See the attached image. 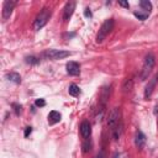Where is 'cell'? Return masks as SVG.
<instances>
[{
  "instance_id": "6da1fadb",
  "label": "cell",
  "mask_w": 158,
  "mask_h": 158,
  "mask_svg": "<svg viewBox=\"0 0 158 158\" xmlns=\"http://www.w3.org/2000/svg\"><path fill=\"white\" fill-rule=\"evenodd\" d=\"M156 64V58L152 53H148L144 58V62H143V65H142V70H141V80H146L148 78V75L152 73V69Z\"/></svg>"
},
{
  "instance_id": "7a4b0ae2",
  "label": "cell",
  "mask_w": 158,
  "mask_h": 158,
  "mask_svg": "<svg viewBox=\"0 0 158 158\" xmlns=\"http://www.w3.org/2000/svg\"><path fill=\"white\" fill-rule=\"evenodd\" d=\"M114 25H115L114 19H107L102 22V25H101V27H100V30L96 35V42L98 43H101L106 38V36L114 30Z\"/></svg>"
},
{
  "instance_id": "3957f363",
  "label": "cell",
  "mask_w": 158,
  "mask_h": 158,
  "mask_svg": "<svg viewBox=\"0 0 158 158\" xmlns=\"http://www.w3.org/2000/svg\"><path fill=\"white\" fill-rule=\"evenodd\" d=\"M49 17H51V10L47 9V7H43V9L40 11V14L36 16V19H35V22H33V30H35V31L41 30V28L48 22Z\"/></svg>"
},
{
  "instance_id": "277c9868",
  "label": "cell",
  "mask_w": 158,
  "mask_h": 158,
  "mask_svg": "<svg viewBox=\"0 0 158 158\" xmlns=\"http://www.w3.org/2000/svg\"><path fill=\"white\" fill-rule=\"evenodd\" d=\"M120 122H121V112H120V109H118V107H114V109L109 112V116H107V126L112 130V128H115Z\"/></svg>"
},
{
  "instance_id": "5b68a950",
  "label": "cell",
  "mask_w": 158,
  "mask_h": 158,
  "mask_svg": "<svg viewBox=\"0 0 158 158\" xmlns=\"http://www.w3.org/2000/svg\"><path fill=\"white\" fill-rule=\"evenodd\" d=\"M43 56L47 58V59H63L65 57H69L70 56V52L68 51H63V49H47Z\"/></svg>"
},
{
  "instance_id": "8992f818",
  "label": "cell",
  "mask_w": 158,
  "mask_h": 158,
  "mask_svg": "<svg viewBox=\"0 0 158 158\" xmlns=\"http://www.w3.org/2000/svg\"><path fill=\"white\" fill-rule=\"evenodd\" d=\"M15 5H16V2L12 1V0H6V1L4 2V5H2V12H1V15H2V20H4V21H6V20L11 16Z\"/></svg>"
},
{
  "instance_id": "52a82bcc",
  "label": "cell",
  "mask_w": 158,
  "mask_h": 158,
  "mask_svg": "<svg viewBox=\"0 0 158 158\" xmlns=\"http://www.w3.org/2000/svg\"><path fill=\"white\" fill-rule=\"evenodd\" d=\"M75 6H77L75 1H69V2L65 4V6L63 9V21L64 22L69 21V19L72 17V15H73V12L75 10Z\"/></svg>"
},
{
  "instance_id": "ba28073f",
  "label": "cell",
  "mask_w": 158,
  "mask_h": 158,
  "mask_svg": "<svg viewBox=\"0 0 158 158\" xmlns=\"http://www.w3.org/2000/svg\"><path fill=\"white\" fill-rule=\"evenodd\" d=\"M80 133L83 136L84 139H89L90 135H91V125L89 121H83L81 125H80Z\"/></svg>"
},
{
  "instance_id": "9c48e42d",
  "label": "cell",
  "mask_w": 158,
  "mask_h": 158,
  "mask_svg": "<svg viewBox=\"0 0 158 158\" xmlns=\"http://www.w3.org/2000/svg\"><path fill=\"white\" fill-rule=\"evenodd\" d=\"M67 73L69 75H79L80 73V65L77 62H68L67 63Z\"/></svg>"
},
{
  "instance_id": "30bf717a",
  "label": "cell",
  "mask_w": 158,
  "mask_h": 158,
  "mask_svg": "<svg viewBox=\"0 0 158 158\" xmlns=\"http://www.w3.org/2000/svg\"><path fill=\"white\" fill-rule=\"evenodd\" d=\"M156 84H157V78L154 77L146 85V89H144V99H149L151 98V95H152V93H153V90L156 88Z\"/></svg>"
},
{
  "instance_id": "8fae6325",
  "label": "cell",
  "mask_w": 158,
  "mask_h": 158,
  "mask_svg": "<svg viewBox=\"0 0 158 158\" xmlns=\"http://www.w3.org/2000/svg\"><path fill=\"white\" fill-rule=\"evenodd\" d=\"M135 144L137 148H143L144 144H146V135L142 132V131H137L136 132V136H135Z\"/></svg>"
},
{
  "instance_id": "7c38bea8",
  "label": "cell",
  "mask_w": 158,
  "mask_h": 158,
  "mask_svg": "<svg viewBox=\"0 0 158 158\" xmlns=\"http://www.w3.org/2000/svg\"><path fill=\"white\" fill-rule=\"evenodd\" d=\"M60 118H62L60 112H58V111H56V110H52V111L48 114V123H49V125H56V123H58V122L60 121Z\"/></svg>"
},
{
  "instance_id": "4fadbf2b",
  "label": "cell",
  "mask_w": 158,
  "mask_h": 158,
  "mask_svg": "<svg viewBox=\"0 0 158 158\" xmlns=\"http://www.w3.org/2000/svg\"><path fill=\"white\" fill-rule=\"evenodd\" d=\"M6 79L15 83V84H20L21 83V77L19 73H15V72H11V73H7L6 74Z\"/></svg>"
},
{
  "instance_id": "5bb4252c",
  "label": "cell",
  "mask_w": 158,
  "mask_h": 158,
  "mask_svg": "<svg viewBox=\"0 0 158 158\" xmlns=\"http://www.w3.org/2000/svg\"><path fill=\"white\" fill-rule=\"evenodd\" d=\"M121 133H122V122H120L115 128H112V137H114V139L117 141L121 137Z\"/></svg>"
},
{
  "instance_id": "9a60e30c",
  "label": "cell",
  "mask_w": 158,
  "mask_h": 158,
  "mask_svg": "<svg viewBox=\"0 0 158 158\" xmlns=\"http://www.w3.org/2000/svg\"><path fill=\"white\" fill-rule=\"evenodd\" d=\"M68 93L72 96H78L80 94V89H79V86L77 84H70L69 88H68Z\"/></svg>"
},
{
  "instance_id": "2e32d148",
  "label": "cell",
  "mask_w": 158,
  "mask_h": 158,
  "mask_svg": "<svg viewBox=\"0 0 158 158\" xmlns=\"http://www.w3.org/2000/svg\"><path fill=\"white\" fill-rule=\"evenodd\" d=\"M139 5H141V7H142L143 11L151 12V10H152V4H151L148 0H142V1L139 2Z\"/></svg>"
},
{
  "instance_id": "e0dca14e",
  "label": "cell",
  "mask_w": 158,
  "mask_h": 158,
  "mask_svg": "<svg viewBox=\"0 0 158 158\" xmlns=\"http://www.w3.org/2000/svg\"><path fill=\"white\" fill-rule=\"evenodd\" d=\"M133 15H135L138 20L144 21V20L149 16V12H146V11H135V12H133Z\"/></svg>"
},
{
  "instance_id": "ac0fdd59",
  "label": "cell",
  "mask_w": 158,
  "mask_h": 158,
  "mask_svg": "<svg viewBox=\"0 0 158 158\" xmlns=\"http://www.w3.org/2000/svg\"><path fill=\"white\" fill-rule=\"evenodd\" d=\"M25 60H26V63H28V64H37L38 62H40V59L37 58V57H35V56H27L26 58H25Z\"/></svg>"
},
{
  "instance_id": "d6986e66",
  "label": "cell",
  "mask_w": 158,
  "mask_h": 158,
  "mask_svg": "<svg viewBox=\"0 0 158 158\" xmlns=\"http://www.w3.org/2000/svg\"><path fill=\"white\" fill-rule=\"evenodd\" d=\"M122 89H123L125 91H128V90H131V89H132V79H126V80L123 81Z\"/></svg>"
},
{
  "instance_id": "ffe728a7",
  "label": "cell",
  "mask_w": 158,
  "mask_h": 158,
  "mask_svg": "<svg viewBox=\"0 0 158 158\" xmlns=\"http://www.w3.org/2000/svg\"><path fill=\"white\" fill-rule=\"evenodd\" d=\"M12 109H14V111H15V114L19 116L20 114H21V111H22V106L20 105V104H16V102H14L12 104Z\"/></svg>"
},
{
  "instance_id": "44dd1931",
  "label": "cell",
  "mask_w": 158,
  "mask_h": 158,
  "mask_svg": "<svg viewBox=\"0 0 158 158\" xmlns=\"http://www.w3.org/2000/svg\"><path fill=\"white\" fill-rule=\"evenodd\" d=\"M35 105L38 107H43V106H46V101H44V99H37L35 101Z\"/></svg>"
},
{
  "instance_id": "7402d4cb",
  "label": "cell",
  "mask_w": 158,
  "mask_h": 158,
  "mask_svg": "<svg viewBox=\"0 0 158 158\" xmlns=\"http://www.w3.org/2000/svg\"><path fill=\"white\" fill-rule=\"evenodd\" d=\"M31 132H32V127H31V126H27V127L25 128V133H23L25 137H28V136L31 135Z\"/></svg>"
},
{
  "instance_id": "603a6c76",
  "label": "cell",
  "mask_w": 158,
  "mask_h": 158,
  "mask_svg": "<svg viewBox=\"0 0 158 158\" xmlns=\"http://www.w3.org/2000/svg\"><path fill=\"white\" fill-rule=\"evenodd\" d=\"M90 147H91V144H90V143L88 144V139H85V143L83 144V148H84L83 151H84V152H88V151H90Z\"/></svg>"
},
{
  "instance_id": "cb8c5ba5",
  "label": "cell",
  "mask_w": 158,
  "mask_h": 158,
  "mask_svg": "<svg viewBox=\"0 0 158 158\" xmlns=\"http://www.w3.org/2000/svg\"><path fill=\"white\" fill-rule=\"evenodd\" d=\"M84 16H85V17H91V16H93V14H91L90 9H88V7H86V9L84 10Z\"/></svg>"
},
{
  "instance_id": "d4e9b609",
  "label": "cell",
  "mask_w": 158,
  "mask_h": 158,
  "mask_svg": "<svg viewBox=\"0 0 158 158\" xmlns=\"http://www.w3.org/2000/svg\"><path fill=\"white\" fill-rule=\"evenodd\" d=\"M118 5H121V6H123V7H127V9H128V2H126V1H120V2H118Z\"/></svg>"
},
{
  "instance_id": "484cf974",
  "label": "cell",
  "mask_w": 158,
  "mask_h": 158,
  "mask_svg": "<svg viewBox=\"0 0 158 158\" xmlns=\"http://www.w3.org/2000/svg\"><path fill=\"white\" fill-rule=\"evenodd\" d=\"M95 158H104V153H99V154H98Z\"/></svg>"
},
{
  "instance_id": "4316f807",
  "label": "cell",
  "mask_w": 158,
  "mask_h": 158,
  "mask_svg": "<svg viewBox=\"0 0 158 158\" xmlns=\"http://www.w3.org/2000/svg\"><path fill=\"white\" fill-rule=\"evenodd\" d=\"M114 158H120V154H118V153H116V154L114 156Z\"/></svg>"
},
{
  "instance_id": "83f0119b",
  "label": "cell",
  "mask_w": 158,
  "mask_h": 158,
  "mask_svg": "<svg viewBox=\"0 0 158 158\" xmlns=\"http://www.w3.org/2000/svg\"><path fill=\"white\" fill-rule=\"evenodd\" d=\"M156 78H157V81H158V74H157V75H156Z\"/></svg>"
},
{
  "instance_id": "f1b7e54d",
  "label": "cell",
  "mask_w": 158,
  "mask_h": 158,
  "mask_svg": "<svg viewBox=\"0 0 158 158\" xmlns=\"http://www.w3.org/2000/svg\"><path fill=\"white\" fill-rule=\"evenodd\" d=\"M157 125H158V122H157Z\"/></svg>"
}]
</instances>
